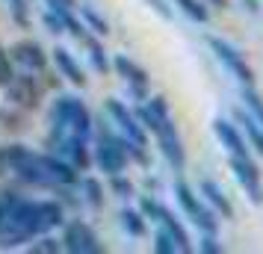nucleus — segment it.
Returning a JSON list of instances; mask_svg holds the SVG:
<instances>
[{
  "label": "nucleus",
  "mask_w": 263,
  "mask_h": 254,
  "mask_svg": "<svg viewBox=\"0 0 263 254\" xmlns=\"http://www.w3.org/2000/svg\"><path fill=\"white\" fill-rule=\"evenodd\" d=\"M6 163L24 186H39V189H57V186H77L80 174L74 166L53 154H36L27 145H6Z\"/></svg>",
  "instance_id": "1"
},
{
  "label": "nucleus",
  "mask_w": 263,
  "mask_h": 254,
  "mask_svg": "<svg viewBox=\"0 0 263 254\" xmlns=\"http://www.w3.org/2000/svg\"><path fill=\"white\" fill-rule=\"evenodd\" d=\"M48 121L50 130H60V133H74L80 139H92L95 130V119L80 97L74 95H60L48 109Z\"/></svg>",
  "instance_id": "2"
},
{
  "label": "nucleus",
  "mask_w": 263,
  "mask_h": 254,
  "mask_svg": "<svg viewBox=\"0 0 263 254\" xmlns=\"http://www.w3.org/2000/svg\"><path fill=\"white\" fill-rule=\"evenodd\" d=\"M95 148H92V163H95L98 169L104 171V174H119L130 166V157H127V139L119 133V130H112L109 124L104 121H95Z\"/></svg>",
  "instance_id": "3"
},
{
  "label": "nucleus",
  "mask_w": 263,
  "mask_h": 254,
  "mask_svg": "<svg viewBox=\"0 0 263 254\" xmlns=\"http://www.w3.org/2000/svg\"><path fill=\"white\" fill-rule=\"evenodd\" d=\"M45 148H48V154L65 160V163L74 166L77 171H86L89 166H92V148H89V139H80V136H74V133H60V130H48Z\"/></svg>",
  "instance_id": "4"
},
{
  "label": "nucleus",
  "mask_w": 263,
  "mask_h": 254,
  "mask_svg": "<svg viewBox=\"0 0 263 254\" xmlns=\"http://www.w3.org/2000/svg\"><path fill=\"white\" fill-rule=\"evenodd\" d=\"M6 89V101L9 107L24 109V112H36L42 107V97H45V83L39 80V74L33 71H15L12 80L3 86Z\"/></svg>",
  "instance_id": "5"
},
{
  "label": "nucleus",
  "mask_w": 263,
  "mask_h": 254,
  "mask_svg": "<svg viewBox=\"0 0 263 254\" xmlns=\"http://www.w3.org/2000/svg\"><path fill=\"white\" fill-rule=\"evenodd\" d=\"M139 213H142L145 219L157 222V225H160L163 230H168V233H172V240L178 242V251H183V254H190V251H192L190 233H186V228L180 225V219L175 216L168 207L160 204L154 195H142V198H139Z\"/></svg>",
  "instance_id": "6"
},
{
  "label": "nucleus",
  "mask_w": 263,
  "mask_h": 254,
  "mask_svg": "<svg viewBox=\"0 0 263 254\" xmlns=\"http://www.w3.org/2000/svg\"><path fill=\"white\" fill-rule=\"evenodd\" d=\"M175 198H178L180 210L190 216V222L201 230V233H219V219H216V213L201 201V195H195L183 181L175 183Z\"/></svg>",
  "instance_id": "7"
},
{
  "label": "nucleus",
  "mask_w": 263,
  "mask_h": 254,
  "mask_svg": "<svg viewBox=\"0 0 263 254\" xmlns=\"http://www.w3.org/2000/svg\"><path fill=\"white\" fill-rule=\"evenodd\" d=\"M62 251L71 254H101L104 245L98 240L95 228L83 222V219H71V222H62Z\"/></svg>",
  "instance_id": "8"
},
{
  "label": "nucleus",
  "mask_w": 263,
  "mask_h": 254,
  "mask_svg": "<svg viewBox=\"0 0 263 254\" xmlns=\"http://www.w3.org/2000/svg\"><path fill=\"white\" fill-rule=\"evenodd\" d=\"M104 109H107L109 121L116 124V130H119L124 139H130V142H136V145H148V130L136 121L133 109L127 107L124 101H119V97H107Z\"/></svg>",
  "instance_id": "9"
},
{
  "label": "nucleus",
  "mask_w": 263,
  "mask_h": 254,
  "mask_svg": "<svg viewBox=\"0 0 263 254\" xmlns=\"http://www.w3.org/2000/svg\"><path fill=\"white\" fill-rule=\"evenodd\" d=\"M207 45H210V50H213L216 60L222 62L239 83L242 86H254V71H251V65L246 62V56H242L234 45H228L225 38H219V36H207Z\"/></svg>",
  "instance_id": "10"
},
{
  "label": "nucleus",
  "mask_w": 263,
  "mask_h": 254,
  "mask_svg": "<svg viewBox=\"0 0 263 254\" xmlns=\"http://www.w3.org/2000/svg\"><path fill=\"white\" fill-rule=\"evenodd\" d=\"M112 68H116V74L127 83V92L133 95V101H145V97L151 95V77H148V71H145L136 60L119 53V56L112 60Z\"/></svg>",
  "instance_id": "11"
},
{
  "label": "nucleus",
  "mask_w": 263,
  "mask_h": 254,
  "mask_svg": "<svg viewBox=\"0 0 263 254\" xmlns=\"http://www.w3.org/2000/svg\"><path fill=\"white\" fill-rule=\"evenodd\" d=\"M228 169L237 178V183L246 189L254 204H263V181H260V169L251 157H228Z\"/></svg>",
  "instance_id": "12"
},
{
  "label": "nucleus",
  "mask_w": 263,
  "mask_h": 254,
  "mask_svg": "<svg viewBox=\"0 0 263 254\" xmlns=\"http://www.w3.org/2000/svg\"><path fill=\"white\" fill-rule=\"evenodd\" d=\"M154 136H157V148L166 157V163L175 171H183V166H186V151H183V142H180V136H178L175 121L172 119L160 121V127L154 130Z\"/></svg>",
  "instance_id": "13"
},
{
  "label": "nucleus",
  "mask_w": 263,
  "mask_h": 254,
  "mask_svg": "<svg viewBox=\"0 0 263 254\" xmlns=\"http://www.w3.org/2000/svg\"><path fill=\"white\" fill-rule=\"evenodd\" d=\"M9 56H12L15 68L18 71H33V74H42L48 68V50L42 48L39 42L33 38H21L9 48Z\"/></svg>",
  "instance_id": "14"
},
{
  "label": "nucleus",
  "mask_w": 263,
  "mask_h": 254,
  "mask_svg": "<svg viewBox=\"0 0 263 254\" xmlns=\"http://www.w3.org/2000/svg\"><path fill=\"white\" fill-rule=\"evenodd\" d=\"M213 133L222 142V148L228 151V157H251L249 154V142L242 139L237 124H231L225 119H213Z\"/></svg>",
  "instance_id": "15"
},
{
  "label": "nucleus",
  "mask_w": 263,
  "mask_h": 254,
  "mask_svg": "<svg viewBox=\"0 0 263 254\" xmlns=\"http://www.w3.org/2000/svg\"><path fill=\"white\" fill-rule=\"evenodd\" d=\"M62 222H65V207H62V201H36V210H33L36 237L50 233L53 228H62Z\"/></svg>",
  "instance_id": "16"
},
{
  "label": "nucleus",
  "mask_w": 263,
  "mask_h": 254,
  "mask_svg": "<svg viewBox=\"0 0 263 254\" xmlns=\"http://www.w3.org/2000/svg\"><path fill=\"white\" fill-rule=\"evenodd\" d=\"M50 60L57 65L60 77H65L71 86H77V89H86L89 86V77H86V71L80 68V62L74 60V53L68 48H53L50 50Z\"/></svg>",
  "instance_id": "17"
},
{
  "label": "nucleus",
  "mask_w": 263,
  "mask_h": 254,
  "mask_svg": "<svg viewBox=\"0 0 263 254\" xmlns=\"http://www.w3.org/2000/svg\"><path fill=\"white\" fill-rule=\"evenodd\" d=\"M198 192H201V198L207 201V207L213 210L216 216H222V219H234V204H231V198H228L225 189H222V186H219L216 181H201Z\"/></svg>",
  "instance_id": "18"
},
{
  "label": "nucleus",
  "mask_w": 263,
  "mask_h": 254,
  "mask_svg": "<svg viewBox=\"0 0 263 254\" xmlns=\"http://www.w3.org/2000/svg\"><path fill=\"white\" fill-rule=\"evenodd\" d=\"M119 225L124 228L127 237H133V240H142L145 233H148V219H145L139 210H130V207H124L119 213Z\"/></svg>",
  "instance_id": "19"
},
{
  "label": "nucleus",
  "mask_w": 263,
  "mask_h": 254,
  "mask_svg": "<svg viewBox=\"0 0 263 254\" xmlns=\"http://www.w3.org/2000/svg\"><path fill=\"white\" fill-rule=\"evenodd\" d=\"M234 119H237V124L246 130L249 148H254V151L263 157V127H260L254 119H251V112H242V109H237V112H234Z\"/></svg>",
  "instance_id": "20"
},
{
  "label": "nucleus",
  "mask_w": 263,
  "mask_h": 254,
  "mask_svg": "<svg viewBox=\"0 0 263 254\" xmlns=\"http://www.w3.org/2000/svg\"><path fill=\"white\" fill-rule=\"evenodd\" d=\"M80 21H83V27L92 36H98V38L109 36V21L101 12H95L92 6H80Z\"/></svg>",
  "instance_id": "21"
},
{
  "label": "nucleus",
  "mask_w": 263,
  "mask_h": 254,
  "mask_svg": "<svg viewBox=\"0 0 263 254\" xmlns=\"http://www.w3.org/2000/svg\"><path fill=\"white\" fill-rule=\"evenodd\" d=\"M172 3L195 24H207V18H210V6L204 0H172Z\"/></svg>",
  "instance_id": "22"
},
{
  "label": "nucleus",
  "mask_w": 263,
  "mask_h": 254,
  "mask_svg": "<svg viewBox=\"0 0 263 254\" xmlns=\"http://www.w3.org/2000/svg\"><path fill=\"white\" fill-rule=\"evenodd\" d=\"M83 45H86V50H89V62H92V68H95L98 74H107L109 71V60H107L104 45H101L95 36H86Z\"/></svg>",
  "instance_id": "23"
},
{
  "label": "nucleus",
  "mask_w": 263,
  "mask_h": 254,
  "mask_svg": "<svg viewBox=\"0 0 263 254\" xmlns=\"http://www.w3.org/2000/svg\"><path fill=\"white\" fill-rule=\"evenodd\" d=\"M80 189H83V201L92 210H101L104 207V183L98 181V178H83L80 181Z\"/></svg>",
  "instance_id": "24"
},
{
  "label": "nucleus",
  "mask_w": 263,
  "mask_h": 254,
  "mask_svg": "<svg viewBox=\"0 0 263 254\" xmlns=\"http://www.w3.org/2000/svg\"><path fill=\"white\" fill-rule=\"evenodd\" d=\"M3 3H6V12H9V18H12V24L21 27V30H30L33 18H30L27 0H3Z\"/></svg>",
  "instance_id": "25"
},
{
  "label": "nucleus",
  "mask_w": 263,
  "mask_h": 254,
  "mask_svg": "<svg viewBox=\"0 0 263 254\" xmlns=\"http://www.w3.org/2000/svg\"><path fill=\"white\" fill-rule=\"evenodd\" d=\"M242 104L251 112V119L263 127V97L254 92V86H242Z\"/></svg>",
  "instance_id": "26"
},
{
  "label": "nucleus",
  "mask_w": 263,
  "mask_h": 254,
  "mask_svg": "<svg viewBox=\"0 0 263 254\" xmlns=\"http://www.w3.org/2000/svg\"><path fill=\"white\" fill-rule=\"evenodd\" d=\"M109 192L119 195V198H133L136 186H133L130 178H124V171H119V174H109Z\"/></svg>",
  "instance_id": "27"
},
{
  "label": "nucleus",
  "mask_w": 263,
  "mask_h": 254,
  "mask_svg": "<svg viewBox=\"0 0 263 254\" xmlns=\"http://www.w3.org/2000/svg\"><path fill=\"white\" fill-rule=\"evenodd\" d=\"M27 251H30V254H60V251H62V242L50 240V233H42V237H39L36 242L30 240Z\"/></svg>",
  "instance_id": "28"
},
{
  "label": "nucleus",
  "mask_w": 263,
  "mask_h": 254,
  "mask_svg": "<svg viewBox=\"0 0 263 254\" xmlns=\"http://www.w3.org/2000/svg\"><path fill=\"white\" fill-rule=\"evenodd\" d=\"M154 251L157 254H175L178 251V242L172 240V233H168V230H157L154 233Z\"/></svg>",
  "instance_id": "29"
},
{
  "label": "nucleus",
  "mask_w": 263,
  "mask_h": 254,
  "mask_svg": "<svg viewBox=\"0 0 263 254\" xmlns=\"http://www.w3.org/2000/svg\"><path fill=\"white\" fill-rule=\"evenodd\" d=\"M15 71H18V68H15V62H12V56H9V50L0 48V89L12 80Z\"/></svg>",
  "instance_id": "30"
},
{
  "label": "nucleus",
  "mask_w": 263,
  "mask_h": 254,
  "mask_svg": "<svg viewBox=\"0 0 263 254\" xmlns=\"http://www.w3.org/2000/svg\"><path fill=\"white\" fill-rule=\"evenodd\" d=\"M42 24H45V30H48V33H53V36H62V33H65L62 18L57 12H50V9H45V15H42Z\"/></svg>",
  "instance_id": "31"
},
{
  "label": "nucleus",
  "mask_w": 263,
  "mask_h": 254,
  "mask_svg": "<svg viewBox=\"0 0 263 254\" xmlns=\"http://www.w3.org/2000/svg\"><path fill=\"white\" fill-rule=\"evenodd\" d=\"M198 251H204V254H222V251H225V245L216 240V233H204L201 242H198Z\"/></svg>",
  "instance_id": "32"
},
{
  "label": "nucleus",
  "mask_w": 263,
  "mask_h": 254,
  "mask_svg": "<svg viewBox=\"0 0 263 254\" xmlns=\"http://www.w3.org/2000/svg\"><path fill=\"white\" fill-rule=\"evenodd\" d=\"M50 12L57 15H68V12H77V0H45Z\"/></svg>",
  "instance_id": "33"
},
{
  "label": "nucleus",
  "mask_w": 263,
  "mask_h": 254,
  "mask_svg": "<svg viewBox=\"0 0 263 254\" xmlns=\"http://www.w3.org/2000/svg\"><path fill=\"white\" fill-rule=\"evenodd\" d=\"M145 3H148V6L163 18V21H172V15H175V12H172V6H168L166 0H145Z\"/></svg>",
  "instance_id": "34"
},
{
  "label": "nucleus",
  "mask_w": 263,
  "mask_h": 254,
  "mask_svg": "<svg viewBox=\"0 0 263 254\" xmlns=\"http://www.w3.org/2000/svg\"><path fill=\"white\" fill-rule=\"evenodd\" d=\"M242 6H246L251 15H257V9H260V6H257V0H242Z\"/></svg>",
  "instance_id": "35"
},
{
  "label": "nucleus",
  "mask_w": 263,
  "mask_h": 254,
  "mask_svg": "<svg viewBox=\"0 0 263 254\" xmlns=\"http://www.w3.org/2000/svg\"><path fill=\"white\" fill-rule=\"evenodd\" d=\"M207 6H216V9H228V0H204Z\"/></svg>",
  "instance_id": "36"
},
{
  "label": "nucleus",
  "mask_w": 263,
  "mask_h": 254,
  "mask_svg": "<svg viewBox=\"0 0 263 254\" xmlns=\"http://www.w3.org/2000/svg\"><path fill=\"white\" fill-rule=\"evenodd\" d=\"M0 115H3V109H0Z\"/></svg>",
  "instance_id": "37"
}]
</instances>
